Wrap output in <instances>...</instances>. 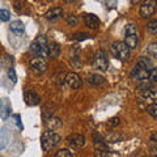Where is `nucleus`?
<instances>
[{"label":"nucleus","instance_id":"c85d7f7f","mask_svg":"<svg viewBox=\"0 0 157 157\" xmlns=\"http://www.w3.org/2000/svg\"><path fill=\"white\" fill-rule=\"evenodd\" d=\"M148 81L151 82L152 85L155 84V82L157 81V70L156 68H153V70L151 71V73H149V76H148Z\"/></svg>","mask_w":157,"mask_h":157},{"label":"nucleus","instance_id":"6e6552de","mask_svg":"<svg viewBox=\"0 0 157 157\" xmlns=\"http://www.w3.org/2000/svg\"><path fill=\"white\" fill-rule=\"evenodd\" d=\"M29 67L36 73H43L47 70V62L42 58H33L29 60Z\"/></svg>","mask_w":157,"mask_h":157},{"label":"nucleus","instance_id":"20e7f679","mask_svg":"<svg viewBox=\"0 0 157 157\" xmlns=\"http://www.w3.org/2000/svg\"><path fill=\"white\" fill-rule=\"evenodd\" d=\"M124 43L126 46L132 50L137 47L139 43V37H137V29L135 24H127L124 29Z\"/></svg>","mask_w":157,"mask_h":157},{"label":"nucleus","instance_id":"f257e3e1","mask_svg":"<svg viewBox=\"0 0 157 157\" xmlns=\"http://www.w3.org/2000/svg\"><path fill=\"white\" fill-rule=\"evenodd\" d=\"M153 68H155L153 63H152L149 59L140 58L139 62H137L134 66V68H132L131 77L134 78V80H137V81H145V80H148V76Z\"/></svg>","mask_w":157,"mask_h":157},{"label":"nucleus","instance_id":"2eb2a0df","mask_svg":"<svg viewBox=\"0 0 157 157\" xmlns=\"http://www.w3.org/2000/svg\"><path fill=\"white\" fill-rule=\"evenodd\" d=\"M43 123L48 130H55L62 126V121L54 115H45L43 117Z\"/></svg>","mask_w":157,"mask_h":157},{"label":"nucleus","instance_id":"2f4dec72","mask_svg":"<svg viewBox=\"0 0 157 157\" xmlns=\"http://www.w3.org/2000/svg\"><path fill=\"white\" fill-rule=\"evenodd\" d=\"M14 118H16V122H17L18 128H22V123H21V122H20V115H14Z\"/></svg>","mask_w":157,"mask_h":157},{"label":"nucleus","instance_id":"5701e85b","mask_svg":"<svg viewBox=\"0 0 157 157\" xmlns=\"http://www.w3.org/2000/svg\"><path fill=\"white\" fill-rule=\"evenodd\" d=\"M147 111L149 113V115L153 118V119L157 118V105L156 104H151V105L147 106Z\"/></svg>","mask_w":157,"mask_h":157},{"label":"nucleus","instance_id":"a878e982","mask_svg":"<svg viewBox=\"0 0 157 157\" xmlns=\"http://www.w3.org/2000/svg\"><path fill=\"white\" fill-rule=\"evenodd\" d=\"M54 157H73V155L68 149H59Z\"/></svg>","mask_w":157,"mask_h":157},{"label":"nucleus","instance_id":"39448f33","mask_svg":"<svg viewBox=\"0 0 157 157\" xmlns=\"http://www.w3.org/2000/svg\"><path fill=\"white\" fill-rule=\"evenodd\" d=\"M110 48H111L113 56L118 58V59H119V60H122V62L128 60L130 54H131V50L126 46V43H124V42H115V43H113Z\"/></svg>","mask_w":157,"mask_h":157},{"label":"nucleus","instance_id":"6ab92c4d","mask_svg":"<svg viewBox=\"0 0 157 157\" xmlns=\"http://www.w3.org/2000/svg\"><path fill=\"white\" fill-rule=\"evenodd\" d=\"M9 29H11L13 33H16V34H22L24 30H25V26H24V22L21 21V20H16V21L11 22Z\"/></svg>","mask_w":157,"mask_h":157},{"label":"nucleus","instance_id":"9d476101","mask_svg":"<svg viewBox=\"0 0 157 157\" xmlns=\"http://www.w3.org/2000/svg\"><path fill=\"white\" fill-rule=\"evenodd\" d=\"M155 11H156V4L153 2H145L140 6L139 14L143 18H149L151 16L155 14Z\"/></svg>","mask_w":157,"mask_h":157},{"label":"nucleus","instance_id":"412c9836","mask_svg":"<svg viewBox=\"0 0 157 157\" xmlns=\"http://www.w3.org/2000/svg\"><path fill=\"white\" fill-rule=\"evenodd\" d=\"M64 18H66V22L68 24V25H71V26H76L78 24V17L75 16V14H67Z\"/></svg>","mask_w":157,"mask_h":157},{"label":"nucleus","instance_id":"423d86ee","mask_svg":"<svg viewBox=\"0 0 157 157\" xmlns=\"http://www.w3.org/2000/svg\"><path fill=\"white\" fill-rule=\"evenodd\" d=\"M93 66L101 71H106L109 67V58L104 50H98L93 56Z\"/></svg>","mask_w":157,"mask_h":157},{"label":"nucleus","instance_id":"dca6fc26","mask_svg":"<svg viewBox=\"0 0 157 157\" xmlns=\"http://www.w3.org/2000/svg\"><path fill=\"white\" fill-rule=\"evenodd\" d=\"M63 16V8L62 7H52L45 13V18L48 21H55L59 17Z\"/></svg>","mask_w":157,"mask_h":157},{"label":"nucleus","instance_id":"4be33fe9","mask_svg":"<svg viewBox=\"0 0 157 157\" xmlns=\"http://www.w3.org/2000/svg\"><path fill=\"white\" fill-rule=\"evenodd\" d=\"M147 30L151 34H156L157 33V20H152L147 24Z\"/></svg>","mask_w":157,"mask_h":157},{"label":"nucleus","instance_id":"b1692460","mask_svg":"<svg viewBox=\"0 0 157 157\" xmlns=\"http://www.w3.org/2000/svg\"><path fill=\"white\" fill-rule=\"evenodd\" d=\"M89 38V36H88L86 33H75L72 36V39L73 41H78V42H81V41H85V39Z\"/></svg>","mask_w":157,"mask_h":157},{"label":"nucleus","instance_id":"1a4fd4ad","mask_svg":"<svg viewBox=\"0 0 157 157\" xmlns=\"http://www.w3.org/2000/svg\"><path fill=\"white\" fill-rule=\"evenodd\" d=\"M64 77H66L64 80L67 82V85L70 88H72V89H80V88H81L82 80H81L80 76H78L76 72H68Z\"/></svg>","mask_w":157,"mask_h":157},{"label":"nucleus","instance_id":"bb28decb","mask_svg":"<svg viewBox=\"0 0 157 157\" xmlns=\"http://www.w3.org/2000/svg\"><path fill=\"white\" fill-rule=\"evenodd\" d=\"M149 153L151 157H157V141H151L149 143Z\"/></svg>","mask_w":157,"mask_h":157},{"label":"nucleus","instance_id":"9b49d317","mask_svg":"<svg viewBox=\"0 0 157 157\" xmlns=\"http://www.w3.org/2000/svg\"><path fill=\"white\" fill-rule=\"evenodd\" d=\"M156 98H157V93L155 89H144L140 93L139 96V101L140 102H145L147 106L151 104H156Z\"/></svg>","mask_w":157,"mask_h":157},{"label":"nucleus","instance_id":"a211bd4d","mask_svg":"<svg viewBox=\"0 0 157 157\" xmlns=\"http://www.w3.org/2000/svg\"><path fill=\"white\" fill-rule=\"evenodd\" d=\"M60 55V46L58 43H50L47 47V56H50L51 59H56Z\"/></svg>","mask_w":157,"mask_h":157},{"label":"nucleus","instance_id":"aec40b11","mask_svg":"<svg viewBox=\"0 0 157 157\" xmlns=\"http://www.w3.org/2000/svg\"><path fill=\"white\" fill-rule=\"evenodd\" d=\"M147 54L151 55V58H157V43L156 42H152L151 45L147 47Z\"/></svg>","mask_w":157,"mask_h":157},{"label":"nucleus","instance_id":"f03ea898","mask_svg":"<svg viewBox=\"0 0 157 157\" xmlns=\"http://www.w3.org/2000/svg\"><path fill=\"white\" fill-rule=\"evenodd\" d=\"M47 47H48V43H47L46 37L45 36H38L32 43L30 51L37 58L45 59V58H47Z\"/></svg>","mask_w":157,"mask_h":157},{"label":"nucleus","instance_id":"f3484780","mask_svg":"<svg viewBox=\"0 0 157 157\" xmlns=\"http://www.w3.org/2000/svg\"><path fill=\"white\" fill-rule=\"evenodd\" d=\"M86 82L90 86H100L105 82V78L101 75H97V73H89L86 76Z\"/></svg>","mask_w":157,"mask_h":157},{"label":"nucleus","instance_id":"72a5a7b5","mask_svg":"<svg viewBox=\"0 0 157 157\" xmlns=\"http://www.w3.org/2000/svg\"><path fill=\"white\" fill-rule=\"evenodd\" d=\"M0 105H2V100H0Z\"/></svg>","mask_w":157,"mask_h":157},{"label":"nucleus","instance_id":"cd10ccee","mask_svg":"<svg viewBox=\"0 0 157 157\" xmlns=\"http://www.w3.org/2000/svg\"><path fill=\"white\" fill-rule=\"evenodd\" d=\"M8 77L12 82H17V75H16V71H14L13 67H11L8 70Z\"/></svg>","mask_w":157,"mask_h":157},{"label":"nucleus","instance_id":"7ed1b4c3","mask_svg":"<svg viewBox=\"0 0 157 157\" xmlns=\"http://www.w3.org/2000/svg\"><path fill=\"white\" fill-rule=\"evenodd\" d=\"M60 143V136L52 131H45L41 137V145L45 152H50Z\"/></svg>","mask_w":157,"mask_h":157},{"label":"nucleus","instance_id":"f8f14e48","mask_svg":"<svg viewBox=\"0 0 157 157\" xmlns=\"http://www.w3.org/2000/svg\"><path fill=\"white\" fill-rule=\"evenodd\" d=\"M82 21H84L85 25L89 29H97L100 26V18H98L96 14L93 13H84L82 14Z\"/></svg>","mask_w":157,"mask_h":157},{"label":"nucleus","instance_id":"c756f323","mask_svg":"<svg viewBox=\"0 0 157 157\" xmlns=\"http://www.w3.org/2000/svg\"><path fill=\"white\" fill-rule=\"evenodd\" d=\"M107 124H109L110 127H115V126H118V124H119V118H118V117L111 118V119L107 121Z\"/></svg>","mask_w":157,"mask_h":157},{"label":"nucleus","instance_id":"7c9ffc66","mask_svg":"<svg viewBox=\"0 0 157 157\" xmlns=\"http://www.w3.org/2000/svg\"><path fill=\"white\" fill-rule=\"evenodd\" d=\"M94 157H110V153L106 151H96Z\"/></svg>","mask_w":157,"mask_h":157},{"label":"nucleus","instance_id":"393cba45","mask_svg":"<svg viewBox=\"0 0 157 157\" xmlns=\"http://www.w3.org/2000/svg\"><path fill=\"white\" fill-rule=\"evenodd\" d=\"M9 18H11L9 11H7V9H0V21L7 22V21H9Z\"/></svg>","mask_w":157,"mask_h":157},{"label":"nucleus","instance_id":"ddd939ff","mask_svg":"<svg viewBox=\"0 0 157 157\" xmlns=\"http://www.w3.org/2000/svg\"><path fill=\"white\" fill-rule=\"evenodd\" d=\"M92 139H93V145H94L96 151H106L109 149V147H107L106 141L104 139V136L100 135L98 132H94V134L92 135Z\"/></svg>","mask_w":157,"mask_h":157},{"label":"nucleus","instance_id":"0eeeda50","mask_svg":"<svg viewBox=\"0 0 157 157\" xmlns=\"http://www.w3.org/2000/svg\"><path fill=\"white\" fill-rule=\"evenodd\" d=\"M67 143L70 144L72 148L75 149H81L85 147V136L81 134H72L67 137Z\"/></svg>","mask_w":157,"mask_h":157},{"label":"nucleus","instance_id":"4468645a","mask_svg":"<svg viewBox=\"0 0 157 157\" xmlns=\"http://www.w3.org/2000/svg\"><path fill=\"white\" fill-rule=\"evenodd\" d=\"M24 100H25V104L29 105V106H36L39 104V101H41V98H39V96L37 94L36 90H26L25 93H24Z\"/></svg>","mask_w":157,"mask_h":157},{"label":"nucleus","instance_id":"473e14b6","mask_svg":"<svg viewBox=\"0 0 157 157\" xmlns=\"http://www.w3.org/2000/svg\"><path fill=\"white\" fill-rule=\"evenodd\" d=\"M135 157H144V155H143V153H141L140 156H135Z\"/></svg>","mask_w":157,"mask_h":157}]
</instances>
